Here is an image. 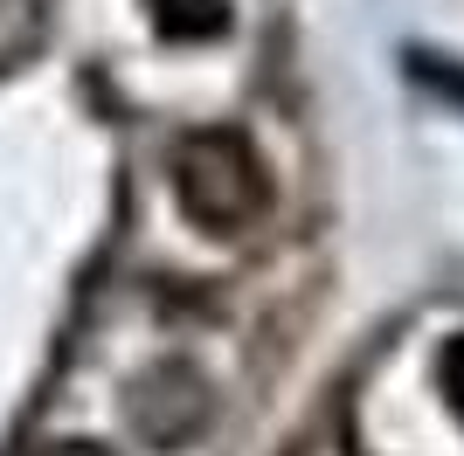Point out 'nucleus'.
I'll return each instance as SVG.
<instances>
[{"label":"nucleus","instance_id":"f257e3e1","mask_svg":"<svg viewBox=\"0 0 464 456\" xmlns=\"http://www.w3.org/2000/svg\"><path fill=\"white\" fill-rule=\"evenodd\" d=\"M63 456H83V450H63Z\"/></svg>","mask_w":464,"mask_h":456}]
</instances>
